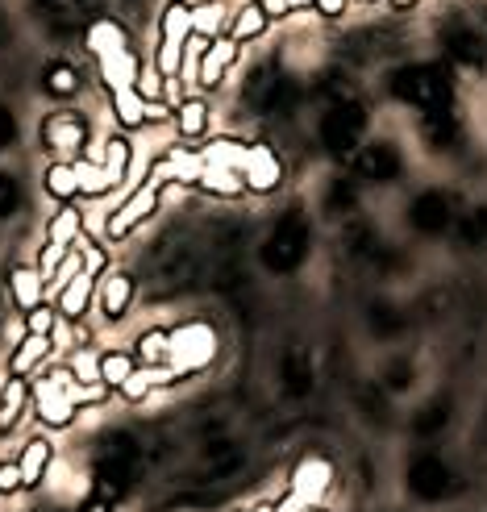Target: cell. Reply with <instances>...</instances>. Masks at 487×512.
Here are the masks:
<instances>
[{
  "mask_svg": "<svg viewBox=\"0 0 487 512\" xmlns=\"http://www.w3.org/2000/svg\"><path fill=\"white\" fill-rule=\"evenodd\" d=\"M217 358V334H213V325H204V321H188V325H179L171 329V354H167V367L184 379L200 367H209Z\"/></svg>",
  "mask_w": 487,
  "mask_h": 512,
  "instance_id": "cell-1",
  "label": "cell"
},
{
  "mask_svg": "<svg viewBox=\"0 0 487 512\" xmlns=\"http://www.w3.org/2000/svg\"><path fill=\"white\" fill-rule=\"evenodd\" d=\"M163 179H155V175H150L146 179V184L142 188H134L130 196H125V204H121V209L109 217V225H105V234L113 238V242H121V238H130L134 234V229L150 217V213H155L159 209V196H163Z\"/></svg>",
  "mask_w": 487,
  "mask_h": 512,
  "instance_id": "cell-2",
  "label": "cell"
},
{
  "mask_svg": "<svg viewBox=\"0 0 487 512\" xmlns=\"http://www.w3.org/2000/svg\"><path fill=\"white\" fill-rule=\"evenodd\" d=\"M75 392H80V388H71V371H59V375L42 379L38 392H34L38 417H42L50 429H67V425L75 421Z\"/></svg>",
  "mask_w": 487,
  "mask_h": 512,
  "instance_id": "cell-3",
  "label": "cell"
},
{
  "mask_svg": "<svg viewBox=\"0 0 487 512\" xmlns=\"http://www.w3.org/2000/svg\"><path fill=\"white\" fill-rule=\"evenodd\" d=\"M238 171H242L246 192H275V188H279V179H284V167H279L275 150H271L267 142L246 146V159H242Z\"/></svg>",
  "mask_w": 487,
  "mask_h": 512,
  "instance_id": "cell-4",
  "label": "cell"
},
{
  "mask_svg": "<svg viewBox=\"0 0 487 512\" xmlns=\"http://www.w3.org/2000/svg\"><path fill=\"white\" fill-rule=\"evenodd\" d=\"M238 55H242V42H234V38H213L209 46H204V55H200V71H196V84L200 88H217L221 80H225V71L238 63Z\"/></svg>",
  "mask_w": 487,
  "mask_h": 512,
  "instance_id": "cell-5",
  "label": "cell"
},
{
  "mask_svg": "<svg viewBox=\"0 0 487 512\" xmlns=\"http://www.w3.org/2000/svg\"><path fill=\"white\" fill-rule=\"evenodd\" d=\"M329 483H333V467L325 458H304V463L292 471V496L309 508L329 492Z\"/></svg>",
  "mask_w": 487,
  "mask_h": 512,
  "instance_id": "cell-6",
  "label": "cell"
},
{
  "mask_svg": "<svg viewBox=\"0 0 487 512\" xmlns=\"http://www.w3.org/2000/svg\"><path fill=\"white\" fill-rule=\"evenodd\" d=\"M84 134L88 130H84V121L75 113H55V117L42 121V138H46V146L55 150V155H80Z\"/></svg>",
  "mask_w": 487,
  "mask_h": 512,
  "instance_id": "cell-7",
  "label": "cell"
},
{
  "mask_svg": "<svg viewBox=\"0 0 487 512\" xmlns=\"http://www.w3.org/2000/svg\"><path fill=\"white\" fill-rule=\"evenodd\" d=\"M9 292H13V304L21 313H34L46 300V275L38 267H13L9 271Z\"/></svg>",
  "mask_w": 487,
  "mask_h": 512,
  "instance_id": "cell-8",
  "label": "cell"
},
{
  "mask_svg": "<svg viewBox=\"0 0 487 512\" xmlns=\"http://www.w3.org/2000/svg\"><path fill=\"white\" fill-rule=\"evenodd\" d=\"M92 296H96V275L75 271V275L67 279V284L59 288V313H63V317H71V321H80V317L88 313Z\"/></svg>",
  "mask_w": 487,
  "mask_h": 512,
  "instance_id": "cell-9",
  "label": "cell"
},
{
  "mask_svg": "<svg viewBox=\"0 0 487 512\" xmlns=\"http://www.w3.org/2000/svg\"><path fill=\"white\" fill-rule=\"evenodd\" d=\"M138 71H142V63H138L134 50H117V55L100 59V80H105V88H109V92L134 88V84H138Z\"/></svg>",
  "mask_w": 487,
  "mask_h": 512,
  "instance_id": "cell-10",
  "label": "cell"
},
{
  "mask_svg": "<svg viewBox=\"0 0 487 512\" xmlns=\"http://www.w3.org/2000/svg\"><path fill=\"white\" fill-rule=\"evenodd\" d=\"M50 458H55V446H50L46 438L25 442V450H21V458H17L21 488H38V483H42V475L50 471Z\"/></svg>",
  "mask_w": 487,
  "mask_h": 512,
  "instance_id": "cell-11",
  "label": "cell"
},
{
  "mask_svg": "<svg viewBox=\"0 0 487 512\" xmlns=\"http://www.w3.org/2000/svg\"><path fill=\"white\" fill-rule=\"evenodd\" d=\"M196 188H204L209 196H225V200H238V196L246 192L242 171L221 167V163H204V171H200V179H196Z\"/></svg>",
  "mask_w": 487,
  "mask_h": 512,
  "instance_id": "cell-12",
  "label": "cell"
},
{
  "mask_svg": "<svg viewBox=\"0 0 487 512\" xmlns=\"http://www.w3.org/2000/svg\"><path fill=\"white\" fill-rule=\"evenodd\" d=\"M84 42H88V50L96 55V63H100V59H109V55H117V50H130V42H125V30H121L117 21H109V17L92 21Z\"/></svg>",
  "mask_w": 487,
  "mask_h": 512,
  "instance_id": "cell-13",
  "label": "cell"
},
{
  "mask_svg": "<svg viewBox=\"0 0 487 512\" xmlns=\"http://www.w3.org/2000/svg\"><path fill=\"white\" fill-rule=\"evenodd\" d=\"M50 354V338H38V334H25L21 338V346L13 350V358H9V375H17V379H25L30 371H38L42 367V358Z\"/></svg>",
  "mask_w": 487,
  "mask_h": 512,
  "instance_id": "cell-14",
  "label": "cell"
},
{
  "mask_svg": "<svg viewBox=\"0 0 487 512\" xmlns=\"http://www.w3.org/2000/svg\"><path fill=\"white\" fill-rule=\"evenodd\" d=\"M80 229H84L80 209H75V204H63V209H59L55 217H50V225H46V242H50V246L71 250V246H75V238H80Z\"/></svg>",
  "mask_w": 487,
  "mask_h": 512,
  "instance_id": "cell-15",
  "label": "cell"
},
{
  "mask_svg": "<svg viewBox=\"0 0 487 512\" xmlns=\"http://www.w3.org/2000/svg\"><path fill=\"white\" fill-rule=\"evenodd\" d=\"M25 400H30V388H25V379L9 375V379H5V388H0V433H9V429L17 425Z\"/></svg>",
  "mask_w": 487,
  "mask_h": 512,
  "instance_id": "cell-16",
  "label": "cell"
},
{
  "mask_svg": "<svg viewBox=\"0 0 487 512\" xmlns=\"http://www.w3.org/2000/svg\"><path fill=\"white\" fill-rule=\"evenodd\" d=\"M130 296H134V279L130 275H109L105 284H100V309L105 317H121L130 309Z\"/></svg>",
  "mask_w": 487,
  "mask_h": 512,
  "instance_id": "cell-17",
  "label": "cell"
},
{
  "mask_svg": "<svg viewBox=\"0 0 487 512\" xmlns=\"http://www.w3.org/2000/svg\"><path fill=\"white\" fill-rule=\"evenodd\" d=\"M175 121H179V134L184 138H204V130H209V105H204L200 96H188L184 105H175Z\"/></svg>",
  "mask_w": 487,
  "mask_h": 512,
  "instance_id": "cell-18",
  "label": "cell"
},
{
  "mask_svg": "<svg viewBox=\"0 0 487 512\" xmlns=\"http://www.w3.org/2000/svg\"><path fill=\"white\" fill-rule=\"evenodd\" d=\"M134 371H138L134 354H125V350H109V354H100V383H105L109 392H121V383L130 379Z\"/></svg>",
  "mask_w": 487,
  "mask_h": 512,
  "instance_id": "cell-19",
  "label": "cell"
},
{
  "mask_svg": "<svg viewBox=\"0 0 487 512\" xmlns=\"http://www.w3.org/2000/svg\"><path fill=\"white\" fill-rule=\"evenodd\" d=\"M113 113L125 130H138V125H146V100L134 88H121V92H113Z\"/></svg>",
  "mask_w": 487,
  "mask_h": 512,
  "instance_id": "cell-20",
  "label": "cell"
},
{
  "mask_svg": "<svg viewBox=\"0 0 487 512\" xmlns=\"http://www.w3.org/2000/svg\"><path fill=\"white\" fill-rule=\"evenodd\" d=\"M221 21H225V9L217 5V0H200V5H192V34L196 38H221Z\"/></svg>",
  "mask_w": 487,
  "mask_h": 512,
  "instance_id": "cell-21",
  "label": "cell"
},
{
  "mask_svg": "<svg viewBox=\"0 0 487 512\" xmlns=\"http://www.w3.org/2000/svg\"><path fill=\"white\" fill-rule=\"evenodd\" d=\"M46 192L55 196V200H75L80 196V175H75V163H55L46 171Z\"/></svg>",
  "mask_w": 487,
  "mask_h": 512,
  "instance_id": "cell-22",
  "label": "cell"
},
{
  "mask_svg": "<svg viewBox=\"0 0 487 512\" xmlns=\"http://www.w3.org/2000/svg\"><path fill=\"white\" fill-rule=\"evenodd\" d=\"M167 354H171V334L167 329H146L138 338V358L146 367H167Z\"/></svg>",
  "mask_w": 487,
  "mask_h": 512,
  "instance_id": "cell-23",
  "label": "cell"
},
{
  "mask_svg": "<svg viewBox=\"0 0 487 512\" xmlns=\"http://www.w3.org/2000/svg\"><path fill=\"white\" fill-rule=\"evenodd\" d=\"M263 30H267V13L250 0V5H242V13L234 21V30H229V38H234V42H250V38H259Z\"/></svg>",
  "mask_w": 487,
  "mask_h": 512,
  "instance_id": "cell-24",
  "label": "cell"
},
{
  "mask_svg": "<svg viewBox=\"0 0 487 512\" xmlns=\"http://www.w3.org/2000/svg\"><path fill=\"white\" fill-rule=\"evenodd\" d=\"M100 167H105V175L113 179V188H117L121 179H125V171H130V142H125V138H109L105 163H100Z\"/></svg>",
  "mask_w": 487,
  "mask_h": 512,
  "instance_id": "cell-25",
  "label": "cell"
},
{
  "mask_svg": "<svg viewBox=\"0 0 487 512\" xmlns=\"http://www.w3.org/2000/svg\"><path fill=\"white\" fill-rule=\"evenodd\" d=\"M75 175H80V196H105L113 192V179L105 175L100 163H75Z\"/></svg>",
  "mask_w": 487,
  "mask_h": 512,
  "instance_id": "cell-26",
  "label": "cell"
},
{
  "mask_svg": "<svg viewBox=\"0 0 487 512\" xmlns=\"http://www.w3.org/2000/svg\"><path fill=\"white\" fill-rule=\"evenodd\" d=\"M46 88L55 92V96H71L75 88H80V75H75L71 67H63V63H59V67H50V75H46Z\"/></svg>",
  "mask_w": 487,
  "mask_h": 512,
  "instance_id": "cell-27",
  "label": "cell"
},
{
  "mask_svg": "<svg viewBox=\"0 0 487 512\" xmlns=\"http://www.w3.org/2000/svg\"><path fill=\"white\" fill-rule=\"evenodd\" d=\"M25 334H38V338H50V334H55V309L38 304L34 313H25Z\"/></svg>",
  "mask_w": 487,
  "mask_h": 512,
  "instance_id": "cell-28",
  "label": "cell"
},
{
  "mask_svg": "<svg viewBox=\"0 0 487 512\" xmlns=\"http://www.w3.org/2000/svg\"><path fill=\"white\" fill-rule=\"evenodd\" d=\"M21 488V471H17V463H5V467H0V492H17Z\"/></svg>",
  "mask_w": 487,
  "mask_h": 512,
  "instance_id": "cell-29",
  "label": "cell"
},
{
  "mask_svg": "<svg viewBox=\"0 0 487 512\" xmlns=\"http://www.w3.org/2000/svg\"><path fill=\"white\" fill-rule=\"evenodd\" d=\"M313 9H321L325 17H338V13L346 9V0H317V5H313Z\"/></svg>",
  "mask_w": 487,
  "mask_h": 512,
  "instance_id": "cell-30",
  "label": "cell"
},
{
  "mask_svg": "<svg viewBox=\"0 0 487 512\" xmlns=\"http://www.w3.org/2000/svg\"><path fill=\"white\" fill-rule=\"evenodd\" d=\"M284 5H288V13H296V9H313L317 0H284Z\"/></svg>",
  "mask_w": 487,
  "mask_h": 512,
  "instance_id": "cell-31",
  "label": "cell"
},
{
  "mask_svg": "<svg viewBox=\"0 0 487 512\" xmlns=\"http://www.w3.org/2000/svg\"><path fill=\"white\" fill-rule=\"evenodd\" d=\"M84 512H109V504H105V500H96V504H88Z\"/></svg>",
  "mask_w": 487,
  "mask_h": 512,
  "instance_id": "cell-32",
  "label": "cell"
},
{
  "mask_svg": "<svg viewBox=\"0 0 487 512\" xmlns=\"http://www.w3.org/2000/svg\"><path fill=\"white\" fill-rule=\"evenodd\" d=\"M388 5H396V9H408V5H417V0H388Z\"/></svg>",
  "mask_w": 487,
  "mask_h": 512,
  "instance_id": "cell-33",
  "label": "cell"
},
{
  "mask_svg": "<svg viewBox=\"0 0 487 512\" xmlns=\"http://www.w3.org/2000/svg\"><path fill=\"white\" fill-rule=\"evenodd\" d=\"M300 512H325V508H317V504H309V508H300Z\"/></svg>",
  "mask_w": 487,
  "mask_h": 512,
  "instance_id": "cell-34",
  "label": "cell"
}]
</instances>
